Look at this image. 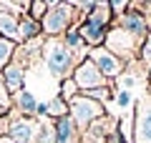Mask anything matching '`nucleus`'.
Wrapping results in <instances>:
<instances>
[{"label": "nucleus", "instance_id": "nucleus-3", "mask_svg": "<svg viewBox=\"0 0 151 143\" xmlns=\"http://www.w3.org/2000/svg\"><path fill=\"white\" fill-rule=\"evenodd\" d=\"M68 116L73 118V123L81 128V133H83L91 123H96L98 118L106 116V106L98 103V101H93V98H88V95H83V93H78L73 101L68 103Z\"/></svg>", "mask_w": 151, "mask_h": 143}, {"label": "nucleus", "instance_id": "nucleus-22", "mask_svg": "<svg viewBox=\"0 0 151 143\" xmlns=\"http://www.w3.org/2000/svg\"><path fill=\"white\" fill-rule=\"evenodd\" d=\"M108 8H111V13H116V15H124V13L129 10V0H108Z\"/></svg>", "mask_w": 151, "mask_h": 143}, {"label": "nucleus", "instance_id": "nucleus-18", "mask_svg": "<svg viewBox=\"0 0 151 143\" xmlns=\"http://www.w3.org/2000/svg\"><path fill=\"white\" fill-rule=\"evenodd\" d=\"M58 95L63 98L65 103H70L76 95H78V85H76V80H73V78H65L63 83H60V93H58Z\"/></svg>", "mask_w": 151, "mask_h": 143}, {"label": "nucleus", "instance_id": "nucleus-10", "mask_svg": "<svg viewBox=\"0 0 151 143\" xmlns=\"http://www.w3.org/2000/svg\"><path fill=\"white\" fill-rule=\"evenodd\" d=\"M38 131H40V126H38L35 121H30V118H18V121L10 123V128H8V138H10L13 143H33L38 138Z\"/></svg>", "mask_w": 151, "mask_h": 143}, {"label": "nucleus", "instance_id": "nucleus-17", "mask_svg": "<svg viewBox=\"0 0 151 143\" xmlns=\"http://www.w3.org/2000/svg\"><path fill=\"white\" fill-rule=\"evenodd\" d=\"M45 116H50V118H63V116H68V103L60 98V95H55L53 101H48V113Z\"/></svg>", "mask_w": 151, "mask_h": 143}, {"label": "nucleus", "instance_id": "nucleus-12", "mask_svg": "<svg viewBox=\"0 0 151 143\" xmlns=\"http://www.w3.org/2000/svg\"><path fill=\"white\" fill-rule=\"evenodd\" d=\"M3 80H5V88L10 95H18L23 90V80H25V73H23V65L18 63V60H10V65H5V70H3Z\"/></svg>", "mask_w": 151, "mask_h": 143}, {"label": "nucleus", "instance_id": "nucleus-11", "mask_svg": "<svg viewBox=\"0 0 151 143\" xmlns=\"http://www.w3.org/2000/svg\"><path fill=\"white\" fill-rule=\"evenodd\" d=\"M53 126H55V143H81L83 141L81 128L73 123V118H70V116L58 118Z\"/></svg>", "mask_w": 151, "mask_h": 143}, {"label": "nucleus", "instance_id": "nucleus-27", "mask_svg": "<svg viewBox=\"0 0 151 143\" xmlns=\"http://www.w3.org/2000/svg\"><path fill=\"white\" fill-rule=\"evenodd\" d=\"M0 143H13V141H10V138H0Z\"/></svg>", "mask_w": 151, "mask_h": 143}, {"label": "nucleus", "instance_id": "nucleus-15", "mask_svg": "<svg viewBox=\"0 0 151 143\" xmlns=\"http://www.w3.org/2000/svg\"><path fill=\"white\" fill-rule=\"evenodd\" d=\"M15 103H18V111H20L23 116H33V113L38 111V101H35V95H33L30 90H20V93L15 95Z\"/></svg>", "mask_w": 151, "mask_h": 143}, {"label": "nucleus", "instance_id": "nucleus-14", "mask_svg": "<svg viewBox=\"0 0 151 143\" xmlns=\"http://www.w3.org/2000/svg\"><path fill=\"white\" fill-rule=\"evenodd\" d=\"M43 35V28H40V20H33L30 15H23L20 18V25H18V40L23 43H30L35 38Z\"/></svg>", "mask_w": 151, "mask_h": 143}, {"label": "nucleus", "instance_id": "nucleus-16", "mask_svg": "<svg viewBox=\"0 0 151 143\" xmlns=\"http://www.w3.org/2000/svg\"><path fill=\"white\" fill-rule=\"evenodd\" d=\"M13 58H15V40L0 38V73L5 70V65H10Z\"/></svg>", "mask_w": 151, "mask_h": 143}, {"label": "nucleus", "instance_id": "nucleus-6", "mask_svg": "<svg viewBox=\"0 0 151 143\" xmlns=\"http://www.w3.org/2000/svg\"><path fill=\"white\" fill-rule=\"evenodd\" d=\"M88 60H93V65H96V68L101 70L108 80H116L121 73H124V60L116 58L106 45L88 48Z\"/></svg>", "mask_w": 151, "mask_h": 143}, {"label": "nucleus", "instance_id": "nucleus-4", "mask_svg": "<svg viewBox=\"0 0 151 143\" xmlns=\"http://www.w3.org/2000/svg\"><path fill=\"white\" fill-rule=\"evenodd\" d=\"M70 78L76 80V85H78V90L81 93H86V90H93V88H106L111 80L106 78V75L101 73V70L93 65V60H88V58H83L81 63L73 68V75Z\"/></svg>", "mask_w": 151, "mask_h": 143}, {"label": "nucleus", "instance_id": "nucleus-5", "mask_svg": "<svg viewBox=\"0 0 151 143\" xmlns=\"http://www.w3.org/2000/svg\"><path fill=\"white\" fill-rule=\"evenodd\" d=\"M106 48L116 55V58L129 60L131 55H134V50L141 48V40H136L131 33H126L121 25H116V28H111L108 35H106Z\"/></svg>", "mask_w": 151, "mask_h": 143}, {"label": "nucleus", "instance_id": "nucleus-9", "mask_svg": "<svg viewBox=\"0 0 151 143\" xmlns=\"http://www.w3.org/2000/svg\"><path fill=\"white\" fill-rule=\"evenodd\" d=\"M119 25L124 28L126 33H131L136 40H141V43L149 38V20H146V15H141L139 10H126L124 15H119Z\"/></svg>", "mask_w": 151, "mask_h": 143}, {"label": "nucleus", "instance_id": "nucleus-1", "mask_svg": "<svg viewBox=\"0 0 151 143\" xmlns=\"http://www.w3.org/2000/svg\"><path fill=\"white\" fill-rule=\"evenodd\" d=\"M43 58H45V65H48L50 75L63 78V80L73 75V65H76L73 50H68L60 38H50L43 45Z\"/></svg>", "mask_w": 151, "mask_h": 143}, {"label": "nucleus", "instance_id": "nucleus-28", "mask_svg": "<svg viewBox=\"0 0 151 143\" xmlns=\"http://www.w3.org/2000/svg\"><path fill=\"white\" fill-rule=\"evenodd\" d=\"M0 128H3V121H0Z\"/></svg>", "mask_w": 151, "mask_h": 143}, {"label": "nucleus", "instance_id": "nucleus-25", "mask_svg": "<svg viewBox=\"0 0 151 143\" xmlns=\"http://www.w3.org/2000/svg\"><path fill=\"white\" fill-rule=\"evenodd\" d=\"M20 10H30V5H33V0H13Z\"/></svg>", "mask_w": 151, "mask_h": 143}, {"label": "nucleus", "instance_id": "nucleus-21", "mask_svg": "<svg viewBox=\"0 0 151 143\" xmlns=\"http://www.w3.org/2000/svg\"><path fill=\"white\" fill-rule=\"evenodd\" d=\"M98 0H78V10H81V18H88L93 10H96Z\"/></svg>", "mask_w": 151, "mask_h": 143}, {"label": "nucleus", "instance_id": "nucleus-7", "mask_svg": "<svg viewBox=\"0 0 151 143\" xmlns=\"http://www.w3.org/2000/svg\"><path fill=\"white\" fill-rule=\"evenodd\" d=\"M134 143H151V93H146L134 111Z\"/></svg>", "mask_w": 151, "mask_h": 143}, {"label": "nucleus", "instance_id": "nucleus-24", "mask_svg": "<svg viewBox=\"0 0 151 143\" xmlns=\"http://www.w3.org/2000/svg\"><path fill=\"white\" fill-rule=\"evenodd\" d=\"M8 106H10V93H8L5 80H3V75H0V108H8Z\"/></svg>", "mask_w": 151, "mask_h": 143}, {"label": "nucleus", "instance_id": "nucleus-26", "mask_svg": "<svg viewBox=\"0 0 151 143\" xmlns=\"http://www.w3.org/2000/svg\"><path fill=\"white\" fill-rule=\"evenodd\" d=\"M58 3H63V0H45V5H48V8H55Z\"/></svg>", "mask_w": 151, "mask_h": 143}, {"label": "nucleus", "instance_id": "nucleus-20", "mask_svg": "<svg viewBox=\"0 0 151 143\" xmlns=\"http://www.w3.org/2000/svg\"><path fill=\"white\" fill-rule=\"evenodd\" d=\"M83 95H88V98H93V101H98V103H106L108 98H111V88H93V90H86Z\"/></svg>", "mask_w": 151, "mask_h": 143}, {"label": "nucleus", "instance_id": "nucleus-8", "mask_svg": "<svg viewBox=\"0 0 151 143\" xmlns=\"http://www.w3.org/2000/svg\"><path fill=\"white\" fill-rule=\"evenodd\" d=\"M78 30H81L86 45L98 48V45H103V43H106V35H108V30H111V25L96 20L93 15H88V18H81V28H78Z\"/></svg>", "mask_w": 151, "mask_h": 143}, {"label": "nucleus", "instance_id": "nucleus-13", "mask_svg": "<svg viewBox=\"0 0 151 143\" xmlns=\"http://www.w3.org/2000/svg\"><path fill=\"white\" fill-rule=\"evenodd\" d=\"M18 25H20L18 13L0 8V38H8V40H15L18 43Z\"/></svg>", "mask_w": 151, "mask_h": 143}, {"label": "nucleus", "instance_id": "nucleus-23", "mask_svg": "<svg viewBox=\"0 0 151 143\" xmlns=\"http://www.w3.org/2000/svg\"><path fill=\"white\" fill-rule=\"evenodd\" d=\"M131 101H134V95H131V90H119V95H116V103H119L121 108H129Z\"/></svg>", "mask_w": 151, "mask_h": 143}, {"label": "nucleus", "instance_id": "nucleus-2", "mask_svg": "<svg viewBox=\"0 0 151 143\" xmlns=\"http://www.w3.org/2000/svg\"><path fill=\"white\" fill-rule=\"evenodd\" d=\"M76 15H78V8L76 5H70V3H58L55 8H48V13H45L43 20H40V28H43V33L48 38H58V35H63L65 30L73 28Z\"/></svg>", "mask_w": 151, "mask_h": 143}, {"label": "nucleus", "instance_id": "nucleus-19", "mask_svg": "<svg viewBox=\"0 0 151 143\" xmlns=\"http://www.w3.org/2000/svg\"><path fill=\"white\" fill-rule=\"evenodd\" d=\"M35 143H55V126H50L48 121L40 123V131H38Z\"/></svg>", "mask_w": 151, "mask_h": 143}]
</instances>
